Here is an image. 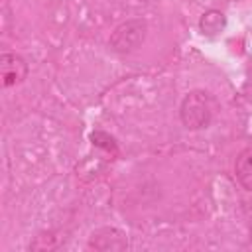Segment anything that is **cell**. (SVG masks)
<instances>
[{
	"label": "cell",
	"instance_id": "52a82bcc",
	"mask_svg": "<svg viewBox=\"0 0 252 252\" xmlns=\"http://www.w3.org/2000/svg\"><path fill=\"white\" fill-rule=\"evenodd\" d=\"M91 140H93V144H94V146H100V148H104L106 152L116 154L114 138H110L108 134H104V132H93V134H91Z\"/></svg>",
	"mask_w": 252,
	"mask_h": 252
},
{
	"label": "cell",
	"instance_id": "277c9868",
	"mask_svg": "<svg viewBox=\"0 0 252 252\" xmlns=\"http://www.w3.org/2000/svg\"><path fill=\"white\" fill-rule=\"evenodd\" d=\"M89 246L94 250H124L128 246V240H126L122 230L104 226V228L93 232Z\"/></svg>",
	"mask_w": 252,
	"mask_h": 252
},
{
	"label": "cell",
	"instance_id": "6da1fadb",
	"mask_svg": "<svg viewBox=\"0 0 252 252\" xmlns=\"http://www.w3.org/2000/svg\"><path fill=\"white\" fill-rule=\"evenodd\" d=\"M217 110L215 98L205 91H191L181 102L179 116L185 128L189 130H203L211 124Z\"/></svg>",
	"mask_w": 252,
	"mask_h": 252
},
{
	"label": "cell",
	"instance_id": "7a4b0ae2",
	"mask_svg": "<svg viewBox=\"0 0 252 252\" xmlns=\"http://www.w3.org/2000/svg\"><path fill=\"white\" fill-rule=\"evenodd\" d=\"M146 37V22L144 20H128L122 22L110 35L108 45L116 53H132L136 51Z\"/></svg>",
	"mask_w": 252,
	"mask_h": 252
},
{
	"label": "cell",
	"instance_id": "5b68a950",
	"mask_svg": "<svg viewBox=\"0 0 252 252\" xmlns=\"http://www.w3.org/2000/svg\"><path fill=\"white\" fill-rule=\"evenodd\" d=\"M234 175L246 191H252V148H246L236 156Z\"/></svg>",
	"mask_w": 252,
	"mask_h": 252
},
{
	"label": "cell",
	"instance_id": "3957f363",
	"mask_svg": "<svg viewBox=\"0 0 252 252\" xmlns=\"http://www.w3.org/2000/svg\"><path fill=\"white\" fill-rule=\"evenodd\" d=\"M0 75H2V85L6 89L20 85L28 77L26 59L18 53H2L0 55Z\"/></svg>",
	"mask_w": 252,
	"mask_h": 252
},
{
	"label": "cell",
	"instance_id": "8992f818",
	"mask_svg": "<svg viewBox=\"0 0 252 252\" xmlns=\"http://www.w3.org/2000/svg\"><path fill=\"white\" fill-rule=\"evenodd\" d=\"M224 26H226V18H224V14L220 10H207L201 16V20H199L201 32L205 35H211V37L217 35V33H220L224 30Z\"/></svg>",
	"mask_w": 252,
	"mask_h": 252
}]
</instances>
